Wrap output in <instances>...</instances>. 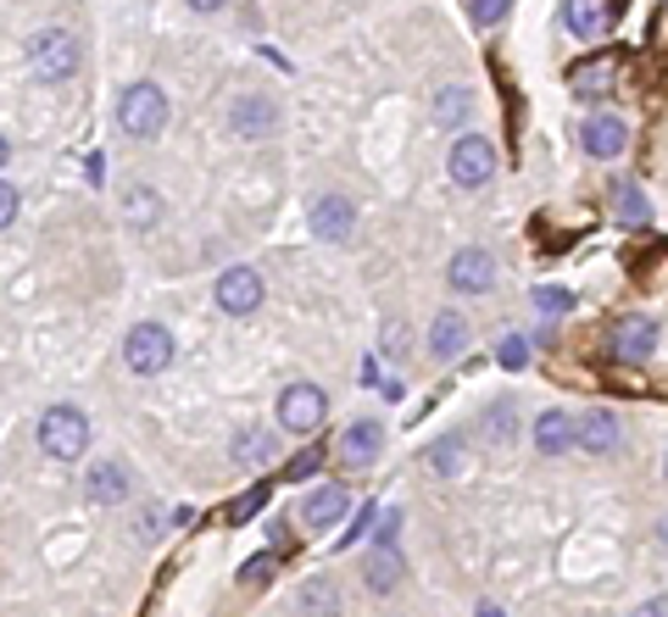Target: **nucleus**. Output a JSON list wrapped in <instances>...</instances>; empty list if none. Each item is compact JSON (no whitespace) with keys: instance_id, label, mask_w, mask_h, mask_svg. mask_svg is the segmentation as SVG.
I'll return each instance as SVG.
<instances>
[{"instance_id":"1","label":"nucleus","mask_w":668,"mask_h":617,"mask_svg":"<svg viewBox=\"0 0 668 617\" xmlns=\"http://www.w3.org/2000/svg\"><path fill=\"white\" fill-rule=\"evenodd\" d=\"M23 62H29V73H34L40 84H62V79L79 73L84 51H79V34H68V29H40V34L29 40Z\"/></svg>"},{"instance_id":"2","label":"nucleus","mask_w":668,"mask_h":617,"mask_svg":"<svg viewBox=\"0 0 668 617\" xmlns=\"http://www.w3.org/2000/svg\"><path fill=\"white\" fill-rule=\"evenodd\" d=\"M118 129H123L129 140H156V134L168 129V90L151 84V79L129 84L123 101H118Z\"/></svg>"},{"instance_id":"3","label":"nucleus","mask_w":668,"mask_h":617,"mask_svg":"<svg viewBox=\"0 0 668 617\" xmlns=\"http://www.w3.org/2000/svg\"><path fill=\"white\" fill-rule=\"evenodd\" d=\"M40 451L51 462H79L90 451V417L79 406H51L40 417Z\"/></svg>"},{"instance_id":"4","label":"nucleus","mask_w":668,"mask_h":617,"mask_svg":"<svg viewBox=\"0 0 668 617\" xmlns=\"http://www.w3.org/2000/svg\"><path fill=\"white\" fill-rule=\"evenodd\" d=\"M123 362L140 373V378H156L168 362H173V334L162 323H134L129 340H123Z\"/></svg>"},{"instance_id":"5","label":"nucleus","mask_w":668,"mask_h":617,"mask_svg":"<svg viewBox=\"0 0 668 617\" xmlns=\"http://www.w3.org/2000/svg\"><path fill=\"white\" fill-rule=\"evenodd\" d=\"M323 417H328V395L317 384H290L279 395V428L284 434H317Z\"/></svg>"},{"instance_id":"6","label":"nucleus","mask_w":668,"mask_h":617,"mask_svg":"<svg viewBox=\"0 0 668 617\" xmlns=\"http://www.w3.org/2000/svg\"><path fill=\"white\" fill-rule=\"evenodd\" d=\"M446 168H452V179H457L463 190H479V184H490V173H496V145H490L485 134H463V140H452Z\"/></svg>"},{"instance_id":"7","label":"nucleus","mask_w":668,"mask_h":617,"mask_svg":"<svg viewBox=\"0 0 668 617\" xmlns=\"http://www.w3.org/2000/svg\"><path fill=\"white\" fill-rule=\"evenodd\" d=\"M306 223H312V234H317V240L346 245V240H352V229H357V206H352V195L328 190V195H317V201H312Z\"/></svg>"},{"instance_id":"8","label":"nucleus","mask_w":668,"mask_h":617,"mask_svg":"<svg viewBox=\"0 0 668 617\" xmlns=\"http://www.w3.org/2000/svg\"><path fill=\"white\" fill-rule=\"evenodd\" d=\"M217 306L229 317H251L262 306V273L256 267H223L217 273Z\"/></svg>"},{"instance_id":"9","label":"nucleus","mask_w":668,"mask_h":617,"mask_svg":"<svg viewBox=\"0 0 668 617\" xmlns=\"http://www.w3.org/2000/svg\"><path fill=\"white\" fill-rule=\"evenodd\" d=\"M229 129H234L240 140H267V134L279 129V101H273V95H240V101L229 107Z\"/></svg>"},{"instance_id":"10","label":"nucleus","mask_w":668,"mask_h":617,"mask_svg":"<svg viewBox=\"0 0 668 617\" xmlns=\"http://www.w3.org/2000/svg\"><path fill=\"white\" fill-rule=\"evenodd\" d=\"M446 284H452L457 295H485V290L496 284V256H490V251H479V245L457 251V256H452V273H446Z\"/></svg>"},{"instance_id":"11","label":"nucleus","mask_w":668,"mask_h":617,"mask_svg":"<svg viewBox=\"0 0 668 617\" xmlns=\"http://www.w3.org/2000/svg\"><path fill=\"white\" fill-rule=\"evenodd\" d=\"M574 445H585V451H596V456L618 451V445H624L618 412H613V406H590L585 417H574Z\"/></svg>"},{"instance_id":"12","label":"nucleus","mask_w":668,"mask_h":617,"mask_svg":"<svg viewBox=\"0 0 668 617\" xmlns=\"http://www.w3.org/2000/svg\"><path fill=\"white\" fill-rule=\"evenodd\" d=\"M651 351H657V317H618V328H613V356H618L624 367H640Z\"/></svg>"},{"instance_id":"13","label":"nucleus","mask_w":668,"mask_h":617,"mask_svg":"<svg viewBox=\"0 0 668 617\" xmlns=\"http://www.w3.org/2000/svg\"><path fill=\"white\" fill-rule=\"evenodd\" d=\"M579 145H585V156H596V162H618V156L629 151V129H624V118H585Z\"/></svg>"},{"instance_id":"14","label":"nucleus","mask_w":668,"mask_h":617,"mask_svg":"<svg viewBox=\"0 0 668 617\" xmlns=\"http://www.w3.org/2000/svg\"><path fill=\"white\" fill-rule=\"evenodd\" d=\"M363 578H368V589H374V595H391V589L407 578V562H402L396 539H374V550L363 556Z\"/></svg>"},{"instance_id":"15","label":"nucleus","mask_w":668,"mask_h":617,"mask_svg":"<svg viewBox=\"0 0 668 617\" xmlns=\"http://www.w3.org/2000/svg\"><path fill=\"white\" fill-rule=\"evenodd\" d=\"M379 445H385V428H379L374 417H357V423L341 434V445H334V451H341V462H346V467H374Z\"/></svg>"},{"instance_id":"16","label":"nucleus","mask_w":668,"mask_h":617,"mask_svg":"<svg viewBox=\"0 0 668 617\" xmlns=\"http://www.w3.org/2000/svg\"><path fill=\"white\" fill-rule=\"evenodd\" d=\"M424 351H429L435 362L463 356V351H468V317H457V312H435V323H429V334H424Z\"/></svg>"},{"instance_id":"17","label":"nucleus","mask_w":668,"mask_h":617,"mask_svg":"<svg viewBox=\"0 0 668 617\" xmlns=\"http://www.w3.org/2000/svg\"><path fill=\"white\" fill-rule=\"evenodd\" d=\"M84 495H90L95 506H118V500H129V467L112 462V456H101V462L84 473Z\"/></svg>"},{"instance_id":"18","label":"nucleus","mask_w":668,"mask_h":617,"mask_svg":"<svg viewBox=\"0 0 668 617\" xmlns=\"http://www.w3.org/2000/svg\"><path fill=\"white\" fill-rule=\"evenodd\" d=\"M352 512V489L346 484H317L312 495H306V506H301V517L312 523V528H334Z\"/></svg>"},{"instance_id":"19","label":"nucleus","mask_w":668,"mask_h":617,"mask_svg":"<svg viewBox=\"0 0 668 617\" xmlns=\"http://www.w3.org/2000/svg\"><path fill=\"white\" fill-rule=\"evenodd\" d=\"M563 29H568L574 40H601L607 7H601V0H563Z\"/></svg>"},{"instance_id":"20","label":"nucleus","mask_w":668,"mask_h":617,"mask_svg":"<svg viewBox=\"0 0 668 617\" xmlns=\"http://www.w3.org/2000/svg\"><path fill=\"white\" fill-rule=\"evenodd\" d=\"M535 445H540L546 456L568 451V445H574V417H568L563 406H546V412L535 417Z\"/></svg>"},{"instance_id":"21","label":"nucleus","mask_w":668,"mask_h":617,"mask_svg":"<svg viewBox=\"0 0 668 617\" xmlns=\"http://www.w3.org/2000/svg\"><path fill=\"white\" fill-rule=\"evenodd\" d=\"M123 218H129V229H156L162 195H156L151 184H129V190H123Z\"/></svg>"},{"instance_id":"22","label":"nucleus","mask_w":668,"mask_h":617,"mask_svg":"<svg viewBox=\"0 0 668 617\" xmlns=\"http://www.w3.org/2000/svg\"><path fill=\"white\" fill-rule=\"evenodd\" d=\"M479 434H485L496 451H513V439H518V412H513L507 401H490L485 417H479Z\"/></svg>"},{"instance_id":"23","label":"nucleus","mask_w":668,"mask_h":617,"mask_svg":"<svg viewBox=\"0 0 668 617\" xmlns=\"http://www.w3.org/2000/svg\"><path fill=\"white\" fill-rule=\"evenodd\" d=\"M273 456H279V445H273L267 428H245V434L234 439V462H240V467H267Z\"/></svg>"},{"instance_id":"24","label":"nucleus","mask_w":668,"mask_h":617,"mask_svg":"<svg viewBox=\"0 0 668 617\" xmlns=\"http://www.w3.org/2000/svg\"><path fill=\"white\" fill-rule=\"evenodd\" d=\"M468 107H474V95H468V90H457V84H446V90L435 95V107H429V118L452 129V123H463V118H468Z\"/></svg>"},{"instance_id":"25","label":"nucleus","mask_w":668,"mask_h":617,"mask_svg":"<svg viewBox=\"0 0 668 617\" xmlns=\"http://www.w3.org/2000/svg\"><path fill=\"white\" fill-rule=\"evenodd\" d=\"M613 212H618L624 223H635V229H646V223H651V201H646L635 184H618V190H613Z\"/></svg>"},{"instance_id":"26","label":"nucleus","mask_w":668,"mask_h":617,"mask_svg":"<svg viewBox=\"0 0 668 617\" xmlns=\"http://www.w3.org/2000/svg\"><path fill=\"white\" fill-rule=\"evenodd\" d=\"M295 606L301 611H341V589H334L328 578H306L301 595H295Z\"/></svg>"},{"instance_id":"27","label":"nucleus","mask_w":668,"mask_h":617,"mask_svg":"<svg viewBox=\"0 0 668 617\" xmlns=\"http://www.w3.org/2000/svg\"><path fill=\"white\" fill-rule=\"evenodd\" d=\"M613 84V62H585V68H574V90L579 95H596V90H607Z\"/></svg>"},{"instance_id":"28","label":"nucleus","mask_w":668,"mask_h":617,"mask_svg":"<svg viewBox=\"0 0 668 617\" xmlns=\"http://www.w3.org/2000/svg\"><path fill=\"white\" fill-rule=\"evenodd\" d=\"M429 467H435V473H446V478L463 467V445H457V434H446V439H435V445H429Z\"/></svg>"},{"instance_id":"29","label":"nucleus","mask_w":668,"mask_h":617,"mask_svg":"<svg viewBox=\"0 0 668 617\" xmlns=\"http://www.w3.org/2000/svg\"><path fill=\"white\" fill-rule=\"evenodd\" d=\"M273 567H279V550H256L245 567H240V584H251V589H262L267 578H273Z\"/></svg>"},{"instance_id":"30","label":"nucleus","mask_w":668,"mask_h":617,"mask_svg":"<svg viewBox=\"0 0 668 617\" xmlns=\"http://www.w3.org/2000/svg\"><path fill=\"white\" fill-rule=\"evenodd\" d=\"M496 362H502L507 373H518V367H529V340H524V334H507V340L496 345Z\"/></svg>"},{"instance_id":"31","label":"nucleus","mask_w":668,"mask_h":617,"mask_svg":"<svg viewBox=\"0 0 668 617\" xmlns=\"http://www.w3.org/2000/svg\"><path fill=\"white\" fill-rule=\"evenodd\" d=\"M507 7L513 0H468V18H474V29H496L507 18Z\"/></svg>"},{"instance_id":"32","label":"nucleus","mask_w":668,"mask_h":617,"mask_svg":"<svg viewBox=\"0 0 668 617\" xmlns=\"http://www.w3.org/2000/svg\"><path fill=\"white\" fill-rule=\"evenodd\" d=\"M535 306H540L546 317H563V312H574V295L557 290V284H540V290H535Z\"/></svg>"},{"instance_id":"33","label":"nucleus","mask_w":668,"mask_h":617,"mask_svg":"<svg viewBox=\"0 0 668 617\" xmlns=\"http://www.w3.org/2000/svg\"><path fill=\"white\" fill-rule=\"evenodd\" d=\"M262 506H267V484H251V489L229 506V523H245V517H256Z\"/></svg>"},{"instance_id":"34","label":"nucleus","mask_w":668,"mask_h":617,"mask_svg":"<svg viewBox=\"0 0 668 617\" xmlns=\"http://www.w3.org/2000/svg\"><path fill=\"white\" fill-rule=\"evenodd\" d=\"M18 212H23V195H18V184H7V179H0V229H12V223H18Z\"/></svg>"},{"instance_id":"35","label":"nucleus","mask_w":668,"mask_h":617,"mask_svg":"<svg viewBox=\"0 0 668 617\" xmlns=\"http://www.w3.org/2000/svg\"><path fill=\"white\" fill-rule=\"evenodd\" d=\"M323 467V445H312V451H301L295 462H290V478H312Z\"/></svg>"},{"instance_id":"36","label":"nucleus","mask_w":668,"mask_h":617,"mask_svg":"<svg viewBox=\"0 0 668 617\" xmlns=\"http://www.w3.org/2000/svg\"><path fill=\"white\" fill-rule=\"evenodd\" d=\"M374 523H379V512H374V506H368V512H357L352 534H346V539H334V545H357V539H368V528H374Z\"/></svg>"},{"instance_id":"37","label":"nucleus","mask_w":668,"mask_h":617,"mask_svg":"<svg viewBox=\"0 0 668 617\" xmlns=\"http://www.w3.org/2000/svg\"><path fill=\"white\" fill-rule=\"evenodd\" d=\"M385 351H391V356L407 351V323H391V328H385Z\"/></svg>"},{"instance_id":"38","label":"nucleus","mask_w":668,"mask_h":617,"mask_svg":"<svg viewBox=\"0 0 668 617\" xmlns=\"http://www.w3.org/2000/svg\"><path fill=\"white\" fill-rule=\"evenodd\" d=\"M267 539H273V550H284V545H295V539H290V523H267Z\"/></svg>"},{"instance_id":"39","label":"nucleus","mask_w":668,"mask_h":617,"mask_svg":"<svg viewBox=\"0 0 668 617\" xmlns=\"http://www.w3.org/2000/svg\"><path fill=\"white\" fill-rule=\"evenodd\" d=\"M396 523H402V512H385V517H379V539H391V534H396Z\"/></svg>"},{"instance_id":"40","label":"nucleus","mask_w":668,"mask_h":617,"mask_svg":"<svg viewBox=\"0 0 668 617\" xmlns=\"http://www.w3.org/2000/svg\"><path fill=\"white\" fill-rule=\"evenodd\" d=\"M190 7H195V12H217V7H223V0H190Z\"/></svg>"},{"instance_id":"41","label":"nucleus","mask_w":668,"mask_h":617,"mask_svg":"<svg viewBox=\"0 0 668 617\" xmlns=\"http://www.w3.org/2000/svg\"><path fill=\"white\" fill-rule=\"evenodd\" d=\"M7 156H12V145H7V140H0V168H7Z\"/></svg>"},{"instance_id":"42","label":"nucleus","mask_w":668,"mask_h":617,"mask_svg":"<svg viewBox=\"0 0 668 617\" xmlns=\"http://www.w3.org/2000/svg\"><path fill=\"white\" fill-rule=\"evenodd\" d=\"M657 534H662V539H668V517H662V528H657Z\"/></svg>"},{"instance_id":"43","label":"nucleus","mask_w":668,"mask_h":617,"mask_svg":"<svg viewBox=\"0 0 668 617\" xmlns=\"http://www.w3.org/2000/svg\"><path fill=\"white\" fill-rule=\"evenodd\" d=\"M662 473H668V462H662Z\"/></svg>"}]
</instances>
